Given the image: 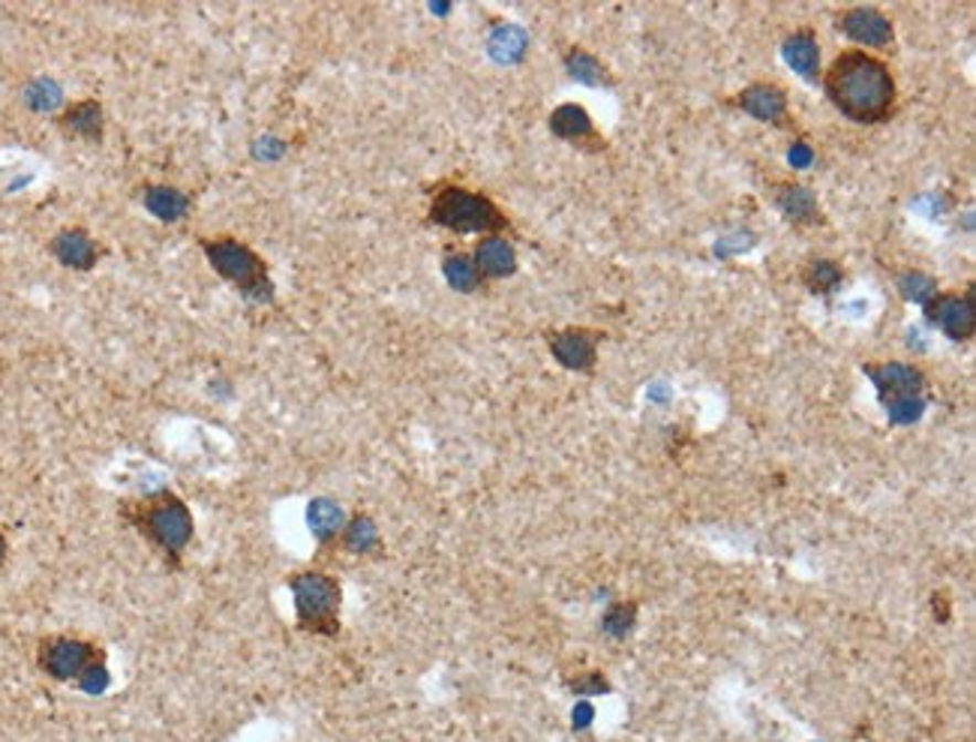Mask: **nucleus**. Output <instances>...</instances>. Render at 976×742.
Wrapping results in <instances>:
<instances>
[{
	"instance_id": "nucleus-23",
	"label": "nucleus",
	"mask_w": 976,
	"mask_h": 742,
	"mask_svg": "<svg viewBox=\"0 0 976 742\" xmlns=\"http://www.w3.org/2000/svg\"><path fill=\"white\" fill-rule=\"evenodd\" d=\"M526 33L520 28H511V24H502V28H496L494 36H490V54H494V61L499 64H514L526 54Z\"/></svg>"
},
{
	"instance_id": "nucleus-12",
	"label": "nucleus",
	"mask_w": 976,
	"mask_h": 742,
	"mask_svg": "<svg viewBox=\"0 0 976 742\" xmlns=\"http://www.w3.org/2000/svg\"><path fill=\"white\" fill-rule=\"evenodd\" d=\"M54 127L66 132V136H73V139H85L99 145V141L106 139V108L94 97L78 99V103H70L64 112H57Z\"/></svg>"
},
{
	"instance_id": "nucleus-19",
	"label": "nucleus",
	"mask_w": 976,
	"mask_h": 742,
	"mask_svg": "<svg viewBox=\"0 0 976 742\" xmlns=\"http://www.w3.org/2000/svg\"><path fill=\"white\" fill-rule=\"evenodd\" d=\"M550 132L562 141H598L595 124H592L590 112L577 103H565V106L553 108L550 115Z\"/></svg>"
},
{
	"instance_id": "nucleus-27",
	"label": "nucleus",
	"mask_w": 976,
	"mask_h": 742,
	"mask_svg": "<svg viewBox=\"0 0 976 742\" xmlns=\"http://www.w3.org/2000/svg\"><path fill=\"white\" fill-rule=\"evenodd\" d=\"M895 286H899V295L904 301L923 304V307L937 295V283L923 271H901L895 277Z\"/></svg>"
},
{
	"instance_id": "nucleus-26",
	"label": "nucleus",
	"mask_w": 976,
	"mask_h": 742,
	"mask_svg": "<svg viewBox=\"0 0 976 742\" xmlns=\"http://www.w3.org/2000/svg\"><path fill=\"white\" fill-rule=\"evenodd\" d=\"M637 625V602H616L601 616V632L613 640H625Z\"/></svg>"
},
{
	"instance_id": "nucleus-25",
	"label": "nucleus",
	"mask_w": 976,
	"mask_h": 742,
	"mask_svg": "<svg viewBox=\"0 0 976 742\" xmlns=\"http://www.w3.org/2000/svg\"><path fill=\"white\" fill-rule=\"evenodd\" d=\"M565 70H569L571 78H577L583 85H611V78L604 73V66H601L598 57H592L590 52H583V49H571L565 54Z\"/></svg>"
},
{
	"instance_id": "nucleus-24",
	"label": "nucleus",
	"mask_w": 976,
	"mask_h": 742,
	"mask_svg": "<svg viewBox=\"0 0 976 742\" xmlns=\"http://www.w3.org/2000/svg\"><path fill=\"white\" fill-rule=\"evenodd\" d=\"M22 99L31 112H54V108L64 106V87L54 78H33L31 85L24 87Z\"/></svg>"
},
{
	"instance_id": "nucleus-22",
	"label": "nucleus",
	"mask_w": 976,
	"mask_h": 742,
	"mask_svg": "<svg viewBox=\"0 0 976 742\" xmlns=\"http://www.w3.org/2000/svg\"><path fill=\"white\" fill-rule=\"evenodd\" d=\"M845 280V271L838 268V262L832 258H815V262H808V268L803 271V283L808 286V292H815V295H829V292H836Z\"/></svg>"
},
{
	"instance_id": "nucleus-1",
	"label": "nucleus",
	"mask_w": 976,
	"mask_h": 742,
	"mask_svg": "<svg viewBox=\"0 0 976 742\" xmlns=\"http://www.w3.org/2000/svg\"><path fill=\"white\" fill-rule=\"evenodd\" d=\"M829 103L853 124H883L895 112V78L890 66L862 49L841 52L824 76Z\"/></svg>"
},
{
	"instance_id": "nucleus-7",
	"label": "nucleus",
	"mask_w": 976,
	"mask_h": 742,
	"mask_svg": "<svg viewBox=\"0 0 976 742\" xmlns=\"http://www.w3.org/2000/svg\"><path fill=\"white\" fill-rule=\"evenodd\" d=\"M862 373L878 388L880 403H895V400L923 398L925 373L920 367L904 364V361H883V364H866Z\"/></svg>"
},
{
	"instance_id": "nucleus-30",
	"label": "nucleus",
	"mask_w": 976,
	"mask_h": 742,
	"mask_svg": "<svg viewBox=\"0 0 976 742\" xmlns=\"http://www.w3.org/2000/svg\"><path fill=\"white\" fill-rule=\"evenodd\" d=\"M108 682H112V674H108V658L106 661H97V665L87 667V674L75 686L82 695H91V698H99L103 691L108 689Z\"/></svg>"
},
{
	"instance_id": "nucleus-16",
	"label": "nucleus",
	"mask_w": 976,
	"mask_h": 742,
	"mask_svg": "<svg viewBox=\"0 0 976 742\" xmlns=\"http://www.w3.org/2000/svg\"><path fill=\"white\" fill-rule=\"evenodd\" d=\"M307 527H310V536L322 548H331L346 527L343 506L337 499H328V496H316V499H310V506H307Z\"/></svg>"
},
{
	"instance_id": "nucleus-3",
	"label": "nucleus",
	"mask_w": 976,
	"mask_h": 742,
	"mask_svg": "<svg viewBox=\"0 0 976 742\" xmlns=\"http://www.w3.org/2000/svg\"><path fill=\"white\" fill-rule=\"evenodd\" d=\"M427 223L454 235H508L511 232V220L490 195L448 181L436 183L429 190Z\"/></svg>"
},
{
	"instance_id": "nucleus-18",
	"label": "nucleus",
	"mask_w": 976,
	"mask_h": 742,
	"mask_svg": "<svg viewBox=\"0 0 976 742\" xmlns=\"http://www.w3.org/2000/svg\"><path fill=\"white\" fill-rule=\"evenodd\" d=\"M782 54L796 76H803L805 82H815L817 73H820V45H817L815 31L791 33V36L784 40Z\"/></svg>"
},
{
	"instance_id": "nucleus-33",
	"label": "nucleus",
	"mask_w": 976,
	"mask_h": 742,
	"mask_svg": "<svg viewBox=\"0 0 976 742\" xmlns=\"http://www.w3.org/2000/svg\"><path fill=\"white\" fill-rule=\"evenodd\" d=\"M932 611L937 623H950V598H946V592H934Z\"/></svg>"
},
{
	"instance_id": "nucleus-2",
	"label": "nucleus",
	"mask_w": 976,
	"mask_h": 742,
	"mask_svg": "<svg viewBox=\"0 0 976 742\" xmlns=\"http://www.w3.org/2000/svg\"><path fill=\"white\" fill-rule=\"evenodd\" d=\"M118 517L160 553L169 571L183 569V553L195 538V517L187 499L169 487L118 502Z\"/></svg>"
},
{
	"instance_id": "nucleus-28",
	"label": "nucleus",
	"mask_w": 976,
	"mask_h": 742,
	"mask_svg": "<svg viewBox=\"0 0 976 742\" xmlns=\"http://www.w3.org/2000/svg\"><path fill=\"white\" fill-rule=\"evenodd\" d=\"M883 410H887V418H890V424H916V421L923 418L925 398L895 400V403H887Z\"/></svg>"
},
{
	"instance_id": "nucleus-4",
	"label": "nucleus",
	"mask_w": 976,
	"mask_h": 742,
	"mask_svg": "<svg viewBox=\"0 0 976 742\" xmlns=\"http://www.w3.org/2000/svg\"><path fill=\"white\" fill-rule=\"evenodd\" d=\"M199 247L216 277L229 283L244 301L274 304L277 289L270 280V265L258 250L250 247L247 241L235 235H204L199 237Z\"/></svg>"
},
{
	"instance_id": "nucleus-34",
	"label": "nucleus",
	"mask_w": 976,
	"mask_h": 742,
	"mask_svg": "<svg viewBox=\"0 0 976 742\" xmlns=\"http://www.w3.org/2000/svg\"><path fill=\"white\" fill-rule=\"evenodd\" d=\"M7 560H10V538L3 536V529H0V571H3Z\"/></svg>"
},
{
	"instance_id": "nucleus-21",
	"label": "nucleus",
	"mask_w": 976,
	"mask_h": 742,
	"mask_svg": "<svg viewBox=\"0 0 976 742\" xmlns=\"http://www.w3.org/2000/svg\"><path fill=\"white\" fill-rule=\"evenodd\" d=\"M442 277L448 283L450 289L460 292V295H473V292L481 289V274L475 268V262L469 253H445L442 258Z\"/></svg>"
},
{
	"instance_id": "nucleus-13",
	"label": "nucleus",
	"mask_w": 976,
	"mask_h": 742,
	"mask_svg": "<svg viewBox=\"0 0 976 742\" xmlns=\"http://www.w3.org/2000/svg\"><path fill=\"white\" fill-rule=\"evenodd\" d=\"M139 199L141 208L166 226L183 223L193 211V195L172 183H141Z\"/></svg>"
},
{
	"instance_id": "nucleus-17",
	"label": "nucleus",
	"mask_w": 976,
	"mask_h": 742,
	"mask_svg": "<svg viewBox=\"0 0 976 742\" xmlns=\"http://www.w3.org/2000/svg\"><path fill=\"white\" fill-rule=\"evenodd\" d=\"M775 208L794 226H811V223L820 220V205H817L815 193L808 187H799V183H778V190H775Z\"/></svg>"
},
{
	"instance_id": "nucleus-14",
	"label": "nucleus",
	"mask_w": 976,
	"mask_h": 742,
	"mask_svg": "<svg viewBox=\"0 0 976 742\" xmlns=\"http://www.w3.org/2000/svg\"><path fill=\"white\" fill-rule=\"evenodd\" d=\"M473 262L481 280H505L517 274V250L505 235H484L475 244Z\"/></svg>"
},
{
	"instance_id": "nucleus-11",
	"label": "nucleus",
	"mask_w": 976,
	"mask_h": 742,
	"mask_svg": "<svg viewBox=\"0 0 976 742\" xmlns=\"http://www.w3.org/2000/svg\"><path fill=\"white\" fill-rule=\"evenodd\" d=\"M838 31L848 40L859 45H871V49H890L895 40L892 22L874 7H850L838 15Z\"/></svg>"
},
{
	"instance_id": "nucleus-10",
	"label": "nucleus",
	"mask_w": 976,
	"mask_h": 742,
	"mask_svg": "<svg viewBox=\"0 0 976 742\" xmlns=\"http://www.w3.org/2000/svg\"><path fill=\"white\" fill-rule=\"evenodd\" d=\"M548 346L559 364L565 370H574V373H590L598 361V333L586 331V328L550 331Z\"/></svg>"
},
{
	"instance_id": "nucleus-29",
	"label": "nucleus",
	"mask_w": 976,
	"mask_h": 742,
	"mask_svg": "<svg viewBox=\"0 0 976 742\" xmlns=\"http://www.w3.org/2000/svg\"><path fill=\"white\" fill-rule=\"evenodd\" d=\"M569 689L574 698H595V695H611L613 686L607 682L604 674L598 670H590V674H583L577 679H569Z\"/></svg>"
},
{
	"instance_id": "nucleus-15",
	"label": "nucleus",
	"mask_w": 976,
	"mask_h": 742,
	"mask_svg": "<svg viewBox=\"0 0 976 742\" xmlns=\"http://www.w3.org/2000/svg\"><path fill=\"white\" fill-rule=\"evenodd\" d=\"M736 106L754 120H761V124L782 127L784 120H787V94L778 85H766V82L749 85L745 91H740Z\"/></svg>"
},
{
	"instance_id": "nucleus-5",
	"label": "nucleus",
	"mask_w": 976,
	"mask_h": 742,
	"mask_svg": "<svg viewBox=\"0 0 976 742\" xmlns=\"http://www.w3.org/2000/svg\"><path fill=\"white\" fill-rule=\"evenodd\" d=\"M295 625L298 632L312 637L340 635V611H343V583L319 569L295 571L289 577Z\"/></svg>"
},
{
	"instance_id": "nucleus-6",
	"label": "nucleus",
	"mask_w": 976,
	"mask_h": 742,
	"mask_svg": "<svg viewBox=\"0 0 976 742\" xmlns=\"http://www.w3.org/2000/svg\"><path fill=\"white\" fill-rule=\"evenodd\" d=\"M106 646L73 635H49L36 640V670L54 682H78L87 667L106 661Z\"/></svg>"
},
{
	"instance_id": "nucleus-20",
	"label": "nucleus",
	"mask_w": 976,
	"mask_h": 742,
	"mask_svg": "<svg viewBox=\"0 0 976 742\" xmlns=\"http://www.w3.org/2000/svg\"><path fill=\"white\" fill-rule=\"evenodd\" d=\"M343 550L354 553V556H370L375 550H382V536H379V523L373 517L358 511V515L346 517V527L337 538Z\"/></svg>"
},
{
	"instance_id": "nucleus-9",
	"label": "nucleus",
	"mask_w": 976,
	"mask_h": 742,
	"mask_svg": "<svg viewBox=\"0 0 976 742\" xmlns=\"http://www.w3.org/2000/svg\"><path fill=\"white\" fill-rule=\"evenodd\" d=\"M925 316L929 322L937 325L950 340H970L976 331V310H974V292L967 295H934L932 301L925 304Z\"/></svg>"
},
{
	"instance_id": "nucleus-32",
	"label": "nucleus",
	"mask_w": 976,
	"mask_h": 742,
	"mask_svg": "<svg viewBox=\"0 0 976 742\" xmlns=\"http://www.w3.org/2000/svg\"><path fill=\"white\" fill-rule=\"evenodd\" d=\"M787 162H791L794 169H808V166L815 162V151H811L805 141H794V148L787 151Z\"/></svg>"
},
{
	"instance_id": "nucleus-8",
	"label": "nucleus",
	"mask_w": 976,
	"mask_h": 742,
	"mask_svg": "<svg viewBox=\"0 0 976 742\" xmlns=\"http://www.w3.org/2000/svg\"><path fill=\"white\" fill-rule=\"evenodd\" d=\"M49 253L57 265L87 274V271L97 268L99 258L106 256V247L85 226H66L49 241Z\"/></svg>"
},
{
	"instance_id": "nucleus-31",
	"label": "nucleus",
	"mask_w": 976,
	"mask_h": 742,
	"mask_svg": "<svg viewBox=\"0 0 976 742\" xmlns=\"http://www.w3.org/2000/svg\"><path fill=\"white\" fill-rule=\"evenodd\" d=\"M592 719H595V707L586 703V700H577V707L571 712V731L583 733L592 728Z\"/></svg>"
}]
</instances>
